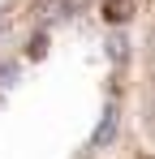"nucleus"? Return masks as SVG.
<instances>
[{
  "label": "nucleus",
  "mask_w": 155,
  "mask_h": 159,
  "mask_svg": "<svg viewBox=\"0 0 155 159\" xmlns=\"http://www.w3.org/2000/svg\"><path fill=\"white\" fill-rule=\"evenodd\" d=\"M116 129H121V112H116V107H108V112H103V120H99V129H95V138H91V146H95V151L112 146V142H116Z\"/></svg>",
  "instance_id": "1"
},
{
  "label": "nucleus",
  "mask_w": 155,
  "mask_h": 159,
  "mask_svg": "<svg viewBox=\"0 0 155 159\" xmlns=\"http://www.w3.org/2000/svg\"><path fill=\"white\" fill-rule=\"evenodd\" d=\"M103 43H108V56H112V60H125V56H129L125 30H108V39H103Z\"/></svg>",
  "instance_id": "2"
},
{
  "label": "nucleus",
  "mask_w": 155,
  "mask_h": 159,
  "mask_svg": "<svg viewBox=\"0 0 155 159\" xmlns=\"http://www.w3.org/2000/svg\"><path fill=\"white\" fill-rule=\"evenodd\" d=\"M129 9H134V0H108V17H112V22H125Z\"/></svg>",
  "instance_id": "3"
},
{
  "label": "nucleus",
  "mask_w": 155,
  "mask_h": 159,
  "mask_svg": "<svg viewBox=\"0 0 155 159\" xmlns=\"http://www.w3.org/2000/svg\"><path fill=\"white\" fill-rule=\"evenodd\" d=\"M13 78H17V65H13V60H4V65H0V90H9Z\"/></svg>",
  "instance_id": "4"
},
{
  "label": "nucleus",
  "mask_w": 155,
  "mask_h": 159,
  "mask_svg": "<svg viewBox=\"0 0 155 159\" xmlns=\"http://www.w3.org/2000/svg\"><path fill=\"white\" fill-rule=\"evenodd\" d=\"M56 9H60V17H78V9H86V0H60Z\"/></svg>",
  "instance_id": "5"
}]
</instances>
